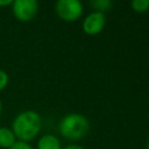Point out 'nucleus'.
Returning <instances> with one entry per match:
<instances>
[{
	"label": "nucleus",
	"mask_w": 149,
	"mask_h": 149,
	"mask_svg": "<svg viewBox=\"0 0 149 149\" xmlns=\"http://www.w3.org/2000/svg\"><path fill=\"white\" fill-rule=\"evenodd\" d=\"M41 127L42 119L40 114L31 109H27L19 113L12 122V130L15 137L19 141L24 142L33 140L40 133Z\"/></svg>",
	"instance_id": "f257e3e1"
},
{
	"label": "nucleus",
	"mask_w": 149,
	"mask_h": 149,
	"mask_svg": "<svg viewBox=\"0 0 149 149\" xmlns=\"http://www.w3.org/2000/svg\"><path fill=\"white\" fill-rule=\"evenodd\" d=\"M61 134L69 140H78L84 137L90 130L88 120L78 113H71L65 115L59 122Z\"/></svg>",
	"instance_id": "f03ea898"
},
{
	"label": "nucleus",
	"mask_w": 149,
	"mask_h": 149,
	"mask_svg": "<svg viewBox=\"0 0 149 149\" xmlns=\"http://www.w3.org/2000/svg\"><path fill=\"white\" fill-rule=\"evenodd\" d=\"M55 10L63 21L72 22L83 14V5L79 0H58L55 5Z\"/></svg>",
	"instance_id": "7ed1b4c3"
},
{
	"label": "nucleus",
	"mask_w": 149,
	"mask_h": 149,
	"mask_svg": "<svg viewBox=\"0 0 149 149\" xmlns=\"http://www.w3.org/2000/svg\"><path fill=\"white\" fill-rule=\"evenodd\" d=\"M12 12L21 22L31 21L38 12V2L36 0H13Z\"/></svg>",
	"instance_id": "20e7f679"
},
{
	"label": "nucleus",
	"mask_w": 149,
	"mask_h": 149,
	"mask_svg": "<svg viewBox=\"0 0 149 149\" xmlns=\"http://www.w3.org/2000/svg\"><path fill=\"white\" fill-rule=\"evenodd\" d=\"M106 23V16L100 12H92L88 14L83 22V30L88 35L99 34Z\"/></svg>",
	"instance_id": "39448f33"
},
{
	"label": "nucleus",
	"mask_w": 149,
	"mask_h": 149,
	"mask_svg": "<svg viewBox=\"0 0 149 149\" xmlns=\"http://www.w3.org/2000/svg\"><path fill=\"white\" fill-rule=\"evenodd\" d=\"M37 149H62L59 140L52 134L43 135L37 142Z\"/></svg>",
	"instance_id": "423d86ee"
},
{
	"label": "nucleus",
	"mask_w": 149,
	"mask_h": 149,
	"mask_svg": "<svg viewBox=\"0 0 149 149\" xmlns=\"http://www.w3.org/2000/svg\"><path fill=\"white\" fill-rule=\"evenodd\" d=\"M16 142V137L9 127H0V147L9 149Z\"/></svg>",
	"instance_id": "0eeeda50"
},
{
	"label": "nucleus",
	"mask_w": 149,
	"mask_h": 149,
	"mask_svg": "<svg viewBox=\"0 0 149 149\" xmlns=\"http://www.w3.org/2000/svg\"><path fill=\"white\" fill-rule=\"evenodd\" d=\"M90 5L94 9H97L95 12H100V13H104L105 14V12H107L111 8L112 2L109 0H95V1H91Z\"/></svg>",
	"instance_id": "6e6552de"
},
{
	"label": "nucleus",
	"mask_w": 149,
	"mask_h": 149,
	"mask_svg": "<svg viewBox=\"0 0 149 149\" xmlns=\"http://www.w3.org/2000/svg\"><path fill=\"white\" fill-rule=\"evenodd\" d=\"M132 7L137 13H143L149 9V0H134L132 1Z\"/></svg>",
	"instance_id": "1a4fd4ad"
},
{
	"label": "nucleus",
	"mask_w": 149,
	"mask_h": 149,
	"mask_svg": "<svg viewBox=\"0 0 149 149\" xmlns=\"http://www.w3.org/2000/svg\"><path fill=\"white\" fill-rule=\"evenodd\" d=\"M8 81H9V76H8V73H7L5 70H1V69H0V91L3 90V88L8 85Z\"/></svg>",
	"instance_id": "9d476101"
},
{
	"label": "nucleus",
	"mask_w": 149,
	"mask_h": 149,
	"mask_svg": "<svg viewBox=\"0 0 149 149\" xmlns=\"http://www.w3.org/2000/svg\"><path fill=\"white\" fill-rule=\"evenodd\" d=\"M9 149H34L28 142H24V141H19L16 140V142L9 148Z\"/></svg>",
	"instance_id": "9b49d317"
},
{
	"label": "nucleus",
	"mask_w": 149,
	"mask_h": 149,
	"mask_svg": "<svg viewBox=\"0 0 149 149\" xmlns=\"http://www.w3.org/2000/svg\"><path fill=\"white\" fill-rule=\"evenodd\" d=\"M12 3H13V0H0V6L2 7V6H12Z\"/></svg>",
	"instance_id": "f8f14e48"
},
{
	"label": "nucleus",
	"mask_w": 149,
	"mask_h": 149,
	"mask_svg": "<svg viewBox=\"0 0 149 149\" xmlns=\"http://www.w3.org/2000/svg\"><path fill=\"white\" fill-rule=\"evenodd\" d=\"M64 149H85V148H83L81 146H78V144H70V146H66Z\"/></svg>",
	"instance_id": "ddd939ff"
},
{
	"label": "nucleus",
	"mask_w": 149,
	"mask_h": 149,
	"mask_svg": "<svg viewBox=\"0 0 149 149\" xmlns=\"http://www.w3.org/2000/svg\"><path fill=\"white\" fill-rule=\"evenodd\" d=\"M1 112H2V102L0 100V114H1Z\"/></svg>",
	"instance_id": "4468645a"
},
{
	"label": "nucleus",
	"mask_w": 149,
	"mask_h": 149,
	"mask_svg": "<svg viewBox=\"0 0 149 149\" xmlns=\"http://www.w3.org/2000/svg\"><path fill=\"white\" fill-rule=\"evenodd\" d=\"M147 149H149V140H148V142H147Z\"/></svg>",
	"instance_id": "2eb2a0df"
}]
</instances>
